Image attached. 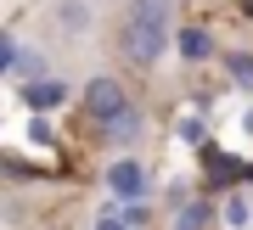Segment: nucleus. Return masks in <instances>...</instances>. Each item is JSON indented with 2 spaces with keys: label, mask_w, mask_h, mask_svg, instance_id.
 <instances>
[{
  "label": "nucleus",
  "mask_w": 253,
  "mask_h": 230,
  "mask_svg": "<svg viewBox=\"0 0 253 230\" xmlns=\"http://www.w3.org/2000/svg\"><path fill=\"white\" fill-rule=\"evenodd\" d=\"M169 51V23H152V17H135L129 11L118 23V56L129 68H158V56Z\"/></svg>",
  "instance_id": "obj_1"
},
{
  "label": "nucleus",
  "mask_w": 253,
  "mask_h": 230,
  "mask_svg": "<svg viewBox=\"0 0 253 230\" xmlns=\"http://www.w3.org/2000/svg\"><path fill=\"white\" fill-rule=\"evenodd\" d=\"M79 101H84V113H90V124H96V129H107L118 113H129V90L118 84L113 73H96V79L84 84V96H79Z\"/></svg>",
  "instance_id": "obj_2"
},
{
  "label": "nucleus",
  "mask_w": 253,
  "mask_h": 230,
  "mask_svg": "<svg viewBox=\"0 0 253 230\" xmlns=\"http://www.w3.org/2000/svg\"><path fill=\"white\" fill-rule=\"evenodd\" d=\"M107 186H113L118 202H141V196H146V168H141V157H113Z\"/></svg>",
  "instance_id": "obj_3"
},
{
  "label": "nucleus",
  "mask_w": 253,
  "mask_h": 230,
  "mask_svg": "<svg viewBox=\"0 0 253 230\" xmlns=\"http://www.w3.org/2000/svg\"><path fill=\"white\" fill-rule=\"evenodd\" d=\"M141 129H146V118L135 113V107H129V113H118V118H113V124L101 129V135H107L113 146H129V141H141Z\"/></svg>",
  "instance_id": "obj_4"
},
{
  "label": "nucleus",
  "mask_w": 253,
  "mask_h": 230,
  "mask_svg": "<svg viewBox=\"0 0 253 230\" xmlns=\"http://www.w3.org/2000/svg\"><path fill=\"white\" fill-rule=\"evenodd\" d=\"M23 96H28V107H34V113H45V107H62V96H68V90L56 84V79H28V90H23Z\"/></svg>",
  "instance_id": "obj_5"
},
{
  "label": "nucleus",
  "mask_w": 253,
  "mask_h": 230,
  "mask_svg": "<svg viewBox=\"0 0 253 230\" xmlns=\"http://www.w3.org/2000/svg\"><path fill=\"white\" fill-rule=\"evenodd\" d=\"M225 73H231V84H242L253 96V51H231L225 56Z\"/></svg>",
  "instance_id": "obj_6"
},
{
  "label": "nucleus",
  "mask_w": 253,
  "mask_h": 230,
  "mask_svg": "<svg viewBox=\"0 0 253 230\" xmlns=\"http://www.w3.org/2000/svg\"><path fill=\"white\" fill-rule=\"evenodd\" d=\"M45 56H40V51H17V62H11V79H45Z\"/></svg>",
  "instance_id": "obj_7"
},
{
  "label": "nucleus",
  "mask_w": 253,
  "mask_h": 230,
  "mask_svg": "<svg viewBox=\"0 0 253 230\" xmlns=\"http://www.w3.org/2000/svg\"><path fill=\"white\" fill-rule=\"evenodd\" d=\"M180 51H186V56H208L214 45H208V34H203V28H180Z\"/></svg>",
  "instance_id": "obj_8"
},
{
  "label": "nucleus",
  "mask_w": 253,
  "mask_h": 230,
  "mask_svg": "<svg viewBox=\"0 0 253 230\" xmlns=\"http://www.w3.org/2000/svg\"><path fill=\"white\" fill-rule=\"evenodd\" d=\"M203 219H208L203 208H186V213H180V230H203Z\"/></svg>",
  "instance_id": "obj_9"
},
{
  "label": "nucleus",
  "mask_w": 253,
  "mask_h": 230,
  "mask_svg": "<svg viewBox=\"0 0 253 230\" xmlns=\"http://www.w3.org/2000/svg\"><path fill=\"white\" fill-rule=\"evenodd\" d=\"M96 230H124V225H118V219H113V213H107V219H101V225H96Z\"/></svg>",
  "instance_id": "obj_10"
}]
</instances>
